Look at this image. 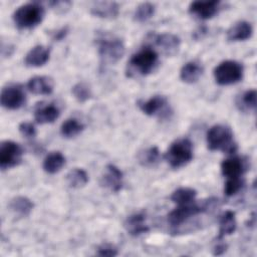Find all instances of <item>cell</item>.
<instances>
[{
  "label": "cell",
  "instance_id": "1",
  "mask_svg": "<svg viewBox=\"0 0 257 257\" xmlns=\"http://www.w3.org/2000/svg\"><path fill=\"white\" fill-rule=\"evenodd\" d=\"M159 61L158 52L152 47H145L135 53L127 62V76H144L151 73Z\"/></svg>",
  "mask_w": 257,
  "mask_h": 257
},
{
  "label": "cell",
  "instance_id": "2",
  "mask_svg": "<svg viewBox=\"0 0 257 257\" xmlns=\"http://www.w3.org/2000/svg\"><path fill=\"white\" fill-rule=\"evenodd\" d=\"M207 146L210 151L233 154L237 151L232 130L224 124L213 125L207 133Z\"/></svg>",
  "mask_w": 257,
  "mask_h": 257
},
{
  "label": "cell",
  "instance_id": "3",
  "mask_svg": "<svg viewBox=\"0 0 257 257\" xmlns=\"http://www.w3.org/2000/svg\"><path fill=\"white\" fill-rule=\"evenodd\" d=\"M44 8L38 2H30L21 5L13 13V21L19 29H31L42 21Z\"/></svg>",
  "mask_w": 257,
  "mask_h": 257
},
{
  "label": "cell",
  "instance_id": "4",
  "mask_svg": "<svg viewBox=\"0 0 257 257\" xmlns=\"http://www.w3.org/2000/svg\"><path fill=\"white\" fill-rule=\"evenodd\" d=\"M165 159L173 169L186 166L193 159L192 142L186 138L175 141L165 154Z\"/></svg>",
  "mask_w": 257,
  "mask_h": 257
},
{
  "label": "cell",
  "instance_id": "5",
  "mask_svg": "<svg viewBox=\"0 0 257 257\" xmlns=\"http://www.w3.org/2000/svg\"><path fill=\"white\" fill-rule=\"evenodd\" d=\"M98 54L105 64H113L117 62L124 54L125 47L121 39L117 37L101 36L97 39Z\"/></svg>",
  "mask_w": 257,
  "mask_h": 257
},
{
  "label": "cell",
  "instance_id": "6",
  "mask_svg": "<svg viewBox=\"0 0 257 257\" xmlns=\"http://www.w3.org/2000/svg\"><path fill=\"white\" fill-rule=\"evenodd\" d=\"M243 65L236 60H225L214 69V78L220 85H231L243 78Z\"/></svg>",
  "mask_w": 257,
  "mask_h": 257
},
{
  "label": "cell",
  "instance_id": "7",
  "mask_svg": "<svg viewBox=\"0 0 257 257\" xmlns=\"http://www.w3.org/2000/svg\"><path fill=\"white\" fill-rule=\"evenodd\" d=\"M23 150L15 142L4 141L0 145V168L2 170L13 168L22 161Z\"/></svg>",
  "mask_w": 257,
  "mask_h": 257
},
{
  "label": "cell",
  "instance_id": "8",
  "mask_svg": "<svg viewBox=\"0 0 257 257\" xmlns=\"http://www.w3.org/2000/svg\"><path fill=\"white\" fill-rule=\"evenodd\" d=\"M0 101L7 109H18L26 102V95L19 85H8L1 90Z\"/></svg>",
  "mask_w": 257,
  "mask_h": 257
},
{
  "label": "cell",
  "instance_id": "9",
  "mask_svg": "<svg viewBox=\"0 0 257 257\" xmlns=\"http://www.w3.org/2000/svg\"><path fill=\"white\" fill-rule=\"evenodd\" d=\"M139 106L145 114L150 116L165 117L171 113L167 98L162 95H155L146 101H142Z\"/></svg>",
  "mask_w": 257,
  "mask_h": 257
},
{
  "label": "cell",
  "instance_id": "10",
  "mask_svg": "<svg viewBox=\"0 0 257 257\" xmlns=\"http://www.w3.org/2000/svg\"><path fill=\"white\" fill-rule=\"evenodd\" d=\"M220 1H194L189 6V12L193 16L206 20L215 16L220 9Z\"/></svg>",
  "mask_w": 257,
  "mask_h": 257
},
{
  "label": "cell",
  "instance_id": "11",
  "mask_svg": "<svg viewBox=\"0 0 257 257\" xmlns=\"http://www.w3.org/2000/svg\"><path fill=\"white\" fill-rule=\"evenodd\" d=\"M100 184L102 187H105L111 192L116 193L122 188L123 175L117 167L109 164L105 167V171L101 177Z\"/></svg>",
  "mask_w": 257,
  "mask_h": 257
},
{
  "label": "cell",
  "instance_id": "12",
  "mask_svg": "<svg viewBox=\"0 0 257 257\" xmlns=\"http://www.w3.org/2000/svg\"><path fill=\"white\" fill-rule=\"evenodd\" d=\"M247 170V162L240 157L226 159L221 164V172L227 179L242 178Z\"/></svg>",
  "mask_w": 257,
  "mask_h": 257
},
{
  "label": "cell",
  "instance_id": "13",
  "mask_svg": "<svg viewBox=\"0 0 257 257\" xmlns=\"http://www.w3.org/2000/svg\"><path fill=\"white\" fill-rule=\"evenodd\" d=\"M152 39L159 46L163 52L168 55H173L178 52L181 44L180 38L172 33H163L158 35H152Z\"/></svg>",
  "mask_w": 257,
  "mask_h": 257
},
{
  "label": "cell",
  "instance_id": "14",
  "mask_svg": "<svg viewBox=\"0 0 257 257\" xmlns=\"http://www.w3.org/2000/svg\"><path fill=\"white\" fill-rule=\"evenodd\" d=\"M49 49L43 45H37L31 48L24 58V63L29 67H39L49 60Z\"/></svg>",
  "mask_w": 257,
  "mask_h": 257
},
{
  "label": "cell",
  "instance_id": "15",
  "mask_svg": "<svg viewBox=\"0 0 257 257\" xmlns=\"http://www.w3.org/2000/svg\"><path fill=\"white\" fill-rule=\"evenodd\" d=\"M123 227L132 236H139L149 231V226L146 223L145 215L142 213H136L128 216L123 223Z\"/></svg>",
  "mask_w": 257,
  "mask_h": 257
},
{
  "label": "cell",
  "instance_id": "16",
  "mask_svg": "<svg viewBox=\"0 0 257 257\" xmlns=\"http://www.w3.org/2000/svg\"><path fill=\"white\" fill-rule=\"evenodd\" d=\"M119 6L115 2L102 1V2H94L90 7V13L94 16L112 19L118 15Z\"/></svg>",
  "mask_w": 257,
  "mask_h": 257
},
{
  "label": "cell",
  "instance_id": "17",
  "mask_svg": "<svg viewBox=\"0 0 257 257\" xmlns=\"http://www.w3.org/2000/svg\"><path fill=\"white\" fill-rule=\"evenodd\" d=\"M252 25L247 21H238L232 25L227 31V39L229 41H244L252 36Z\"/></svg>",
  "mask_w": 257,
  "mask_h": 257
},
{
  "label": "cell",
  "instance_id": "18",
  "mask_svg": "<svg viewBox=\"0 0 257 257\" xmlns=\"http://www.w3.org/2000/svg\"><path fill=\"white\" fill-rule=\"evenodd\" d=\"M27 88L38 95H48L53 91V81L47 76H34L29 79Z\"/></svg>",
  "mask_w": 257,
  "mask_h": 257
},
{
  "label": "cell",
  "instance_id": "19",
  "mask_svg": "<svg viewBox=\"0 0 257 257\" xmlns=\"http://www.w3.org/2000/svg\"><path fill=\"white\" fill-rule=\"evenodd\" d=\"M203 67L196 61H190L183 65L180 71L181 79L186 83H195L203 74Z\"/></svg>",
  "mask_w": 257,
  "mask_h": 257
},
{
  "label": "cell",
  "instance_id": "20",
  "mask_svg": "<svg viewBox=\"0 0 257 257\" xmlns=\"http://www.w3.org/2000/svg\"><path fill=\"white\" fill-rule=\"evenodd\" d=\"M219 234L218 239H223L225 236L231 235L235 232L237 227L235 213L233 211H226L219 221Z\"/></svg>",
  "mask_w": 257,
  "mask_h": 257
},
{
  "label": "cell",
  "instance_id": "21",
  "mask_svg": "<svg viewBox=\"0 0 257 257\" xmlns=\"http://www.w3.org/2000/svg\"><path fill=\"white\" fill-rule=\"evenodd\" d=\"M65 165V157L60 152H52L43 161V170L48 174H56Z\"/></svg>",
  "mask_w": 257,
  "mask_h": 257
},
{
  "label": "cell",
  "instance_id": "22",
  "mask_svg": "<svg viewBox=\"0 0 257 257\" xmlns=\"http://www.w3.org/2000/svg\"><path fill=\"white\" fill-rule=\"evenodd\" d=\"M59 109L53 104L41 106L34 112V118L38 123H51L59 116Z\"/></svg>",
  "mask_w": 257,
  "mask_h": 257
},
{
  "label": "cell",
  "instance_id": "23",
  "mask_svg": "<svg viewBox=\"0 0 257 257\" xmlns=\"http://www.w3.org/2000/svg\"><path fill=\"white\" fill-rule=\"evenodd\" d=\"M196 196V190L188 187H182L173 192L171 195V200L177 205H188L195 202Z\"/></svg>",
  "mask_w": 257,
  "mask_h": 257
},
{
  "label": "cell",
  "instance_id": "24",
  "mask_svg": "<svg viewBox=\"0 0 257 257\" xmlns=\"http://www.w3.org/2000/svg\"><path fill=\"white\" fill-rule=\"evenodd\" d=\"M9 207L11 211L14 212L15 214L21 217H25V216H28L32 211L33 203L28 198L19 196L11 200Z\"/></svg>",
  "mask_w": 257,
  "mask_h": 257
},
{
  "label": "cell",
  "instance_id": "25",
  "mask_svg": "<svg viewBox=\"0 0 257 257\" xmlns=\"http://www.w3.org/2000/svg\"><path fill=\"white\" fill-rule=\"evenodd\" d=\"M66 182L70 188L79 189L87 184L88 176L84 170L75 168L66 175Z\"/></svg>",
  "mask_w": 257,
  "mask_h": 257
},
{
  "label": "cell",
  "instance_id": "26",
  "mask_svg": "<svg viewBox=\"0 0 257 257\" xmlns=\"http://www.w3.org/2000/svg\"><path fill=\"white\" fill-rule=\"evenodd\" d=\"M139 163L144 167H154L156 166L160 161V152L157 147H151L148 148L138 155Z\"/></svg>",
  "mask_w": 257,
  "mask_h": 257
},
{
  "label": "cell",
  "instance_id": "27",
  "mask_svg": "<svg viewBox=\"0 0 257 257\" xmlns=\"http://www.w3.org/2000/svg\"><path fill=\"white\" fill-rule=\"evenodd\" d=\"M83 124L80 123L77 119L68 118L61 124L60 133L64 138L70 139L79 135L83 131Z\"/></svg>",
  "mask_w": 257,
  "mask_h": 257
},
{
  "label": "cell",
  "instance_id": "28",
  "mask_svg": "<svg viewBox=\"0 0 257 257\" xmlns=\"http://www.w3.org/2000/svg\"><path fill=\"white\" fill-rule=\"evenodd\" d=\"M256 90L249 89L245 91L237 100V105L242 110H255L256 108Z\"/></svg>",
  "mask_w": 257,
  "mask_h": 257
},
{
  "label": "cell",
  "instance_id": "29",
  "mask_svg": "<svg viewBox=\"0 0 257 257\" xmlns=\"http://www.w3.org/2000/svg\"><path fill=\"white\" fill-rule=\"evenodd\" d=\"M155 13V5L150 2L141 3L134 14V18L138 22H145L153 17Z\"/></svg>",
  "mask_w": 257,
  "mask_h": 257
},
{
  "label": "cell",
  "instance_id": "30",
  "mask_svg": "<svg viewBox=\"0 0 257 257\" xmlns=\"http://www.w3.org/2000/svg\"><path fill=\"white\" fill-rule=\"evenodd\" d=\"M72 94L79 102H85L91 97V89L84 82H78L72 87Z\"/></svg>",
  "mask_w": 257,
  "mask_h": 257
},
{
  "label": "cell",
  "instance_id": "31",
  "mask_svg": "<svg viewBox=\"0 0 257 257\" xmlns=\"http://www.w3.org/2000/svg\"><path fill=\"white\" fill-rule=\"evenodd\" d=\"M244 186V180L242 178H230L225 183L224 192L228 197L236 195Z\"/></svg>",
  "mask_w": 257,
  "mask_h": 257
},
{
  "label": "cell",
  "instance_id": "32",
  "mask_svg": "<svg viewBox=\"0 0 257 257\" xmlns=\"http://www.w3.org/2000/svg\"><path fill=\"white\" fill-rule=\"evenodd\" d=\"M19 132L23 137L27 139H33L36 136L35 126L28 121H23L19 124Z\"/></svg>",
  "mask_w": 257,
  "mask_h": 257
},
{
  "label": "cell",
  "instance_id": "33",
  "mask_svg": "<svg viewBox=\"0 0 257 257\" xmlns=\"http://www.w3.org/2000/svg\"><path fill=\"white\" fill-rule=\"evenodd\" d=\"M97 255L105 257H113L117 255V249L110 244H102L97 248Z\"/></svg>",
  "mask_w": 257,
  "mask_h": 257
},
{
  "label": "cell",
  "instance_id": "34",
  "mask_svg": "<svg viewBox=\"0 0 257 257\" xmlns=\"http://www.w3.org/2000/svg\"><path fill=\"white\" fill-rule=\"evenodd\" d=\"M48 5L51 8H53L55 11L64 12L70 8L71 2H69V1H50V2H48Z\"/></svg>",
  "mask_w": 257,
  "mask_h": 257
},
{
  "label": "cell",
  "instance_id": "35",
  "mask_svg": "<svg viewBox=\"0 0 257 257\" xmlns=\"http://www.w3.org/2000/svg\"><path fill=\"white\" fill-rule=\"evenodd\" d=\"M227 250V245L223 242V239H218L217 242L213 248V254L214 255H221Z\"/></svg>",
  "mask_w": 257,
  "mask_h": 257
},
{
  "label": "cell",
  "instance_id": "36",
  "mask_svg": "<svg viewBox=\"0 0 257 257\" xmlns=\"http://www.w3.org/2000/svg\"><path fill=\"white\" fill-rule=\"evenodd\" d=\"M66 33H67V29L66 28H63V29H61V30H58V31H56V33L54 34V39H57V40H60V39H62L65 35H66Z\"/></svg>",
  "mask_w": 257,
  "mask_h": 257
}]
</instances>
